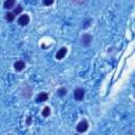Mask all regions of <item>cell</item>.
Wrapping results in <instances>:
<instances>
[{
  "label": "cell",
  "instance_id": "cell-1",
  "mask_svg": "<svg viewBox=\"0 0 135 135\" xmlns=\"http://www.w3.org/2000/svg\"><path fill=\"white\" fill-rule=\"evenodd\" d=\"M84 93L85 91L81 88H77L74 91V98L76 100H82V98L84 97Z\"/></svg>",
  "mask_w": 135,
  "mask_h": 135
},
{
  "label": "cell",
  "instance_id": "cell-2",
  "mask_svg": "<svg viewBox=\"0 0 135 135\" xmlns=\"http://www.w3.org/2000/svg\"><path fill=\"white\" fill-rule=\"evenodd\" d=\"M88 127H89L88 121H87V120H81V121L77 125L76 130H77L79 133H82V132H85V131L88 130Z\"/></svg>",
  "mask_w": 135,
  "mask_h": 135
},
{
  "label": "cell",
  "instance_id": "cell-3",
  "mask_svg": "<svg viewBox=\"0 0 135 135\" xmlns=\"http://www.w3.org/2000/svg\"><path fill=\"white\" fill-rule=\"evenodd\" d=\"M92 36L90 34H84L82 37H81V43L83 44V46H89L90 43L92 42Z\"/></svg>",
  "mask_w": 135,
  "mask_h": 135
},
{
  "label": "cell",
  "instance_id": "cell-4",
  "mask_svg": "<svg viewBox=\"0 0 135 135\" xmlns=\"http://www.w3.org/2000/svg\"><path fill=\"white\" fill-rule=\"evenodd\" d=\"M29 22H30V17H29L28 15H22V16H20V17L18 18V23H19L20 25H22V26L26 25Z\"/></svg>",
  "mask_w": 135,
  "mask_h": 135
},
{
  "label": "cell",
  "instance_id": "cell-5",
  "mask_svg": "<svg viewBox=\"0 0 135 135\" xmlns=\"http://www.w3.org/2000/svg\"><path fill=\"white\" fill-rule=\"evenodd\" d=\"M48 98H49L48 93H46V92H41V93H39V95L37 96L36 101H37V102H42V101L48 100Z\"/></svg>",
  "mask_w": 135,
  "mask_h": 135
},
{
  "label": "cell",
  "instance_id": "cell-6",
  "mask_svg": "<svg viewBox=\"0 0 135 135\" xmlns=\"http://www.w3.org/2000/svg\"><path fill=\"white\" fill-rule=\"evenodd\" d=\"M14 68H15L16 71L20 72V71H22V70L25 68V63H24V61H22V60H18V61L15 62Z\"/></svg>",
  "mask_w": 135,
  "mask_h": 135
},
{
  "label": "cell",
  "instance_id": "cell-7",
  "mask_svg": "<svg viewBox=\"0 0 135 135\" xmlns=\"http://www.w3.org/2000/svg\"><path fill=\"white\" fill-rule=\"evenodd\" d=\"M67 52H68L67 48H61V49H60V50H59V51L56 53V59H58V60L62 59V58L66 56Z\"/></svg>",
  "mask_w": 135,
  "mask_h": 135
},
{
  "label": "cell",
  "instance_id": "cell-8",
  "mask_svg": "<svg viewBox=\"0 0 135 135\" xmlns=\"http://www.w3.org/2000/svg\"><path fill=\"white\" fill-rule=\"evenodd\" d=\"M14 6H15V0H7L3 4L4 9H12Z\"/></svg>",
  "mask_w": 135,
  "mask_h": 135
},
{
  "label": "cell",
  "instance_id": "cell-9",
  "mask_svg": "<svg viewBox=\"0 0 135 135\" xmlns=\"http://www.w3.org/2000/svg\"><path fill=\"white\" fill-rule=\"evenodd\" d=\"M14 19H15V15H14V13L9 12V13H7V14H6V20H7V21L12 22V21H14Z\"/></svg>",
  "mask_w": 135,
  "mask_h": 135
},
{
  "label": "cell",
  "instance_id": "cell-10",
  "mask_svg": "<svg viewBox=\"0 0 135 135\" xmlns=\"http://www.w3.org/2000/svg\"><path fill=\"white\" fill-rule=\"evenodd\" d=\"M50 113H51V110H50L49 107H46V108L42 110V116L43 117H48L50 115Z\"/></svg>",
  "mask_w": 135,
  "mask_h": 135
},
{
  "label": "cell",
  "instance_id": "cell-11",
  "mask_svg": "<svg viewBox=\"0 0 135 135\" xmlns=\"http://www.w3.org/2000/svg\"><path fill=\"white\" fill-rule=\"evenodd\" d=\"M57 93H58V95H59V96H64V95H66V93H67V90H66L64 88H61V89H59V90H58V92H57Z\"/></svg>",
  "mask_w": 135,
  "mask_h": 135
},
{
  "label": "cell",
  "instance_id": "cell-12",
  "mask_svg": "<svg viewBox=\"0 0 135 135\" xmlns=\"http://www.w3.org/2000/svg\"><path fill=\"white\" fill-rule=\"evenodd\" d=\"M22 12V7L21 6H17V8L14 10V15H18Z\"/></svg>",
  "mask_w": 135,
  "mask_h": 135
},
{
  "label": "cell",
  "instance_id": "cell-13",
  "mask_svg": "<svg viewBox=\"0 0 135 135\" xmlns=\"http://www.w3.org/2000/svg\"><path fill=\"white\" fill-rule=\"evenodd\" d=\"M43 3L46 6H51L53 3V0H46V1H43Z\"/></svg>",
  "mask_w": 135,
  "mask_h": 135
},
{
  "label": "cell",
  "instance_id": "cell-14",
  "mask_svg": "<svg viewBox=\"0 0 135 135\" xmlns=\"http://www.w3.org/2000/svg\"><path fill=\"white\" fill-rule=\"evenodd\" d=\"M90 23H91V20L89 19V21H88L87 23H84V24H83V28H84V29H87V28H88V26L90 25Z\"/></svg>",
  "mask_w": 135,
  "mask_h": 135
}]
</instances>
